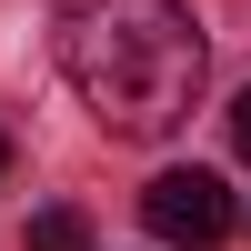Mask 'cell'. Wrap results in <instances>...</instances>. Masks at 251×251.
<instances>
[{"mask_svg":"<svg viewBox=\"0 0 251 251\" xmlns=\"http://www.w3.org/2000/svg\"><path fill=\"white\" fill-rule=\"evenodd\" d=\"M60 71L100 131L161 141L201 100V30L181 0H60Z\"/></svg>","mask_w":251,"mask_h":251,"instance_id":"1","label":"cell"},{"mask_svg":"<svg viewBox=\"0 0 251 251\" xmlns=\"http://www.w3.org/2000/svg\"><path fill=\"white\" fill-rule=\"evenodd\" d=\"M141 221H151L171 251H211L231 231V191H221L211 171H161L151 191H141Z\"/></svg>","mask_w":251,"mask_h":251,"instance_id":"2","label":"cell"},{"mask_svg":"<svg viewBox=\"0 0 251 251\" xmlns=\"http://www.w3.org/2000/svg\"><path fill=\"white\" fill-rule=\"evenodd\" d=\"M20 251H91V221H80V211H30Z\"/></svg>","mask_w":251,"mask_h":251,"instance_id":"3","label":"cell"},{"mask_svg":"<svg viewBox=\"0 0 251 251\" xmlns=\"http://www.w3.org/2000/svg\"><path fill=\"white\" fill-rule=\"evenodd\" d=\"M231 141H241V151H251V91L231 100Z\"/></svg>","mask_w":251,"mask_h":251,"instance_id":"4","label":"cell"},{"mask_svg":"<svg viewBox=\"0 0 251 251\" xmlns=\"http://www.w3.org/2000/svg\"><path fill=\"white\" fill-rule=\"evenodd\" d=\"M0 171H10V141H0Z\"/></svg>","mask_w":251,"mask_h":251,"instance_id":"5","label":"cell"}]
</instances>
